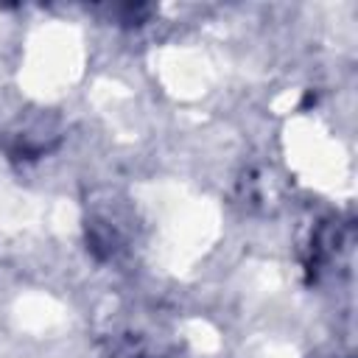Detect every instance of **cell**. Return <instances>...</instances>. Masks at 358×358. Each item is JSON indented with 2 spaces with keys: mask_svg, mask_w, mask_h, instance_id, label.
Here are the masks:
<instances>
[{
  "mask_svg": "<svg viewBox=\"0 0 358 358\" xmlns=\"http://www.w3.org/2000/svg\"><path fill=\"white\" fill-rule=\"evenodd\" d=\"M87 249L101 260L112 257V252L117 249L115 229L106 221H87Z\"/></svg>",
  "mask_w": 358,
  "mask_h": 358,
  "instance_id": "obj_1",
  "label": "cell"
}]
</instances>
